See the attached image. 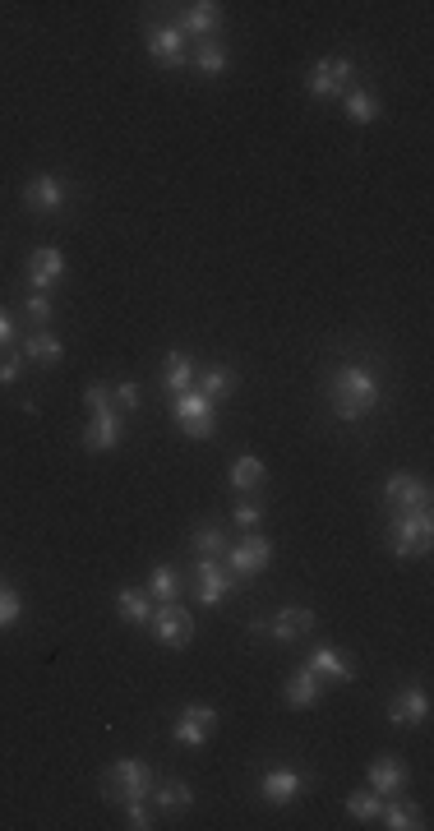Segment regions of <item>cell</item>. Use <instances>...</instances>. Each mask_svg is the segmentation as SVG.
<instances>
[{
  "label": "cell",
  "instance_id": "f1b7e54d",
  "mask_svg": "<svg viewBox=\"0 0 434 831\" xmlns=\"http://www.w3.org/2000/svg\"><path fill=\"white\" fill-rule=\"evenodd\" d=\"M153 799H157V808L176 813V808H190L194 804V790L185 781H176V776H167V781H153Z\"/></svg>",
  "mask_w": 434,
  "mask_h": 831
},
{
  "label": "cell",
  "instance_id": "7402d4cb",
  "mask_svg": "<svg viewBox=\"0 0 434 831\" xmlns=\"http://www.w3.org/2000/svg\"><path fill=\"white\" fill-rule=\"evenodd\" d=\"M194 379H199V370H194V361L185 356V351H171L167 365H162V388H167L171 398H181V393H190Z\"/></svg>",
  "mask_w": 434,
  "mask_h": 831
},
{
  "label": "cell",
  "instance_id": "f546056e",
  "mask_svg": "<svg viewBox=\"0 0 434 831\" xmlns=\"http://www.w3.org/2000/svg\"><path fill=\"white\" fill-rule=\"evenodd\" d=\"M379 822L393 831H421V808L416 804H402V799H393V804H384V813H379Z\"/></svg>",
  "mask_w": 434,
  "mask_h": 831
},
{
  "label": "cell",
  "instance_id": "6da1fadb",
  "mask_svg": "<svg viewBox=\"0 0 434 831\" xmlns=\"http://www.w3.org/2000/svg\"><path fill=\"white\" fill-rule=\"evenodd\" d=\"M379 374L370 365H338L328 374V402L338 411V421H361L379 407Z\"/></svg>",
  "mask_w": 434,
  "mask_h": 831
},
{
  "label": "cell",
  "instance_id": "e0dca14e",
  "mask_svg": "<svg viewBox=\"0 0 434 831\" xmlns=\"http://www.w3.org/2000/svg\"><path fill=\"white\" fill-rule=\"evenodd\" d=\"M61 277H65V254L56 250V245H42V250L28 254V287L33 291L56 287Z\"/></svg>",
  "mask_w": 434,
  "mask_h": 831
},
{
  "label": "cell",
  "instance_id": "7c38bea8",
  "mask_svg": "<svg viewBox=\"0 0 434 831\" xmlns=\"http://www.w3.org/2000/svg\"><path fill=\"white\" fill-rule=\"evenodd\" d=\"M144 47H148V56H153L162 70H176V65H185V33L176 24H153L144 33Z\"/></svg>",
  "mask_w": 434,
  "mask_h": 831
},
{
  "label": "cell",
  "instance_id": "4316f807",
  "mask_svg": "<svg viewBox=\"0 0 434 831\" xmlns=\"http://www.w3.org/2000/svg\"><path fill=\"white\" fill-rule=\"evenodd\" d=\"M194 388H199L208 402L231 398V393H236V370H231V365H213V370H204L194 379Z\"/></svg>",
  "mask_w": 434,
  "mask_h": 831
},
{
  "label": "cell",
  "instance_id": "ffe728a7",
  "mask_svg": "<svg viewBox=\"0 0 434 831\" xmlns=\"http://www.w3.org/2000/svg\"><path fill=\"white\" fill-rule=\"evenodd\" d=\"M365 781H370L374 795H398L402 785H407V767L398 758H374L370 771H365Z\"/></svg>",
  "mask_w": 434,
  "mask_h": 831
},
{
  "label": "cell",
  "instance_id": "277c9868",
  "mask_svg": "<svg viewBox=\"0 0 434 831\" xmlns=\"http://www.w3.org/2000/svg\"><path fill=\"white\" fill-rule=\"evenodd\" d=\"M153 638L171 651H185L194 642V615L176 601H157L153 605Z\"/></svg>",
  "mask_w": 434,
  "mask_h": 831
},
{
  "label": "cell",
  "instance_id": "ac0fdd59",
  "mask_svg": "<svg viewBox=\"0 0 434 831\" xmlns=\"http://www.w3.org/2000/svg\"><path fill=\"white\" fill-rule=\"evenodd\" d=\"M310 670L319 679H328V684H351V679H356L351 656H347V651H338V647H314L310 651Z\"/></svg>",
  "mask_w": 434,
  "mask_h": 831
},
{
  "label": "cell",
  "instance_id": "d6a6232c",
  "mask_svg": "<svg viewBox=\"0 0 434 831\" xmlns=\"http://www.w3.org/2000/svg\"><path fill=\"white\" fill-rule=\"evenodd\" d=\"M347 813L356 822H379V813H384V799L374 795L370 785H365V790H351V795H347Z\"/></svg>",
  "mask_w": 434,
  "mask_h": 831
},
{
  "label": "cell",
  "instance_id": "8992f818",
  "mask_svg": "<svg viewBox=\"0 0 434 831\" xmlns=\"http://www.w3.org/2000/svg\"><path fill=\"white\" fill-rule=\"evenodd\" d=\"M351 79H356V65H351L347 56H324V61H319V65L310 70L305 88H310V97L328 102V97H342V93H347Z\"/></svg>",
  "mask_w": 434,
  "mask_h": 831
},
{
  "label": "cell",
  "instance_id": "5b68a950",
  "mask_svg": "<svg viewBox=\"0 0 434 831\" xmlns=\"http://www.w3.org/2000/svg\"><path fill=\"white\" fill-rule=\"evenodd\" d=\"M171 416H176V430L190 434V439H213V402L199 393V388H190V393H181V398H171Z\"/></svg>",
  "mask_w": 434,
  "mask_h": 831
},
{
  "label": "cell",
  "instance_id": "603a6c76",
  "mask_svg": "<svg viewBox=\"0 0 434 831\" xmlns=\"http://www.w3.org/2000/svg\"><path fill=\"white\" fill-rule=\"evenodd\" d=\"M319 693H324V679L314 675L310 665H301V670H296V675L287 679V702H291L296 711L314 707V702H319Z\"/></svg>",
  "mask_w": 434,
  "mask_h": 831
},
{
  "label": "cell",
  "instance_id": "e575fe53",
  "mask_svg": "<svg viewBox=\"0 0 434 831\" xmlns=\"http://www.w3.org/2000/svg\"><path fill=\"white\" fill-rule=\"evenodd\" d=\"M125 818H130L134 831H153L157 827L153 813H148V799H130V804H125Z\"/></svg>",
  "mask_w": 434,
  "mask_h": 831
},
{
  "label": "cell",
  "instance_id": "60d3db41",
  "mask_svg": "<svg viewBox=\"0 0 434 831\" xmlns=\"http://www.w3.org/2000/svg\"><path fill=\"white\" fill-rule=\"evenodd\" d=\"M5 347H14V319L0 310V351H5Z\"/></svg>",
  "mask_w": 434,
  "mask_h": 831
},
{
  "label": "cell",
  "instance_id": "52a82bcc",
  "mask_svg": "<svg viewBox=\"0 0 434 831\" xmlns=\"http://www.w3.org/2000/svg\"><path fill=\"white\" fill-rule=\"evenodd\" d=\"M268 564H273V541H268V536H245L241 545H227V573L236 582L264 573Z\"/></svg>",
  "mask_w": 434,
  "mask_h": 831
},
{
  "label": "cell",
  "instance_id": "8d00e7d4",
  "mask_svg": "<svg viewBox=\"0 0 434 831\" xmlns=\"http://www.w3.org/2000/svg\"><path fill=\"white\" fill-rule=\"evenodd\" d=\"M84 407L93 411V416L97 411H111V388L107 384H88L84 388Z\"/></svg>",
  "mask_w": 434,
  "mask_h": 831
},
{
  "label": "cell",
  "instance_id": "d590c367",
  "mask_svg": "<svg viewBox=\"0 0 434 831\" xmlns=\"http://www.w3.org/2000/svg\"><path fill=\"white\" fill-rule=\"evenodd\" d=\"M139 402H144V388L134 384V379L116 384V407H121V411H139Z\"/></svg>",
  "mask_w": 434,
  "mask_h": 831
},
{
  "label": "cell",
  "instance_id": "484cf974",
  "mask_svg": "<svg viewBox=\"0 0 434 831\" xmlns=\"http://www.w3.org/2000/svg\"><path fill=\"white\" fill-rule=\"evenodd\" d=\"M24 356L33 365H56L65 356V342L51 333V328H33V338L24 342Z\"/></svg>",
  "mask_w": 434,
  "mask_h": 831
},
{
  "label": "cell",
  "instance_id": "4fadbf2b",
  "mask_svg": "<svg viewBox=\"0 0 434 831\" xmlns=\"http://www.w3.org/2000/svg\"><path fill=\"white\" fill-rule=\"evenodd\" d=\"M425 721H430V693H425L421 684L398 688L393 702H388V725L407 730V725H425Z\"/></svg>",
  "mask_w": 434,
  "mask_h": 831
},
{
  "label": "cell",
  "instance_id": "30bf717a",
  "mask_svg": "<svg viewBox=\"0 0 434 831\" xmlns=\"http://www.w3.org/2000/svg\"><path fill=\"white\" fill-rule=\"evenodd\" d=\"M213 730H217V711L208 707V702H190V707L176 716V725H171V739L185 748H204Z\"/></svg>",
  "mask_w": 434,
  "mask_h": 831
},
{
  "label": "cell",
  "instance_id": "9c48e42d",
  "mask_svg": "<svg viewBox=\"0 0 434 831\" xmlns=\"http://www.w3.org/2000/svg\"><path fill=\"white\" fill-rule=\"evenodd\" d=\"M384 504L393 513H416V508H430V485L411 471H393L384 481Z\"/></svg>",
  "mask_w": 434,
  "mask_h": 831
},
{
  "label": "cell",
  "instance_id": "ba28073f",
  "mask_svg": "<svg viewBox=\"0 0 434 831\" xmlns=\"http://www.w3.org/2000/svg\"><path fill=\"white\" fill-rule=\"evenodd\" d=\"M310 628H314V610L287 605V610H278L268 624H254V638H273V642H282V647H291V642H301Z\"/></svg>",
  "mask_w": 434,
  "mask_h": 831
},
{
  "label": "cell",
  "instance_id": "4dcf8cb0",
  "mask_svg": "<svg viewBox=\"0 0 434 831\" xmlns=\"http://www.w3.org/2000/svg\"><path fill=\"white\" fill-rule=\"evenodd\" d=\"M194 554L199 559H222L227 554V531L204 522V527H194Z\"/></svg>",
  "mask_w": 434,
  "mask_h": 831
},
{
  "label": "cell",
  "instance_id": "8fae6325",
  "mask_svg": "<svg viewBox=\"0 0 434 831\" xmlns=\"http://www.w3.org/2000/svg\"><path fill=\"white\" fill-rule=\"evenodd\" d=\"M65 204H70V185H65L61 176H51V171H42V176H33V181L24 185L28 213H61Z\"/></svg>",
  "mask_w": 434,
  "mask_h": 831
},
{
  "label": "cell",
  "instance_id": "836d02e7",
  "mask_svg": "<svg viewBox=\"0 0 434 831\" xmlns=\"http://www.w3.org/2000/svg\"><path fill=\"white\" fill-rule=\"evenodd\" d=\"M19 610H24V601H19V591H14L10 582H0V628H10L14 619H19Z\"/></svg>",
  "mask_w": 434,
  "mask_h": 831
},
{
  "label": "cell",
  "instance_id": "83f0119b",
  "mask_svg": "<svg viewBox=\"0 0 434 831\" xmlns=\"http://www.w3.org/2000/svg\"><path fill=\"white\" fill-rule=\"evenodd\" d=\"M342 102H347V121L351 125H374L379 121V97H374L370 88H347Z\"/></svg>",
  "mask_w": 434,
  "mask_h": 831
},
{
  "label": "cell",
  "instance_id": "44dd1931",
  "mask_svg": "<svg viewBox=\"0 0 434 831\" xmlns=\"http://www.w3.org/2000/svg\"><path fill=\"white\" fill-rule=\"evenodd\" d=\"M264 476H268L264 458H259V453H241V458L231 462V471H227V490H236V494L259 490V485H264Z\"/></svg>",
  "mask_w": 434,
  "mask_h": 831
},
{
  "label": "cell",
  "instance_id": "d4e9b609",
  "mask_svg": "<svg viewBox=\"0 0 434 831\" xmlns=\"http://www.w3.org/2000/svg\"><path fill=\"white\" fill-rule=\"evenodd\" d=\"M153 596H148L144 587H121L116 591V610H121L125 624H148L153 619Z\"/></svg>",
  "mask_w": 434,
  "mask_h": 831
},
{
  "label": "cell",
  "instance_id": "7a4b0ae2",
  "mask_svg": "<svg viewBox=\"0 0 434 831\" xmlns=\"http://www.w3.org/2000/svg\"><path fill=\"white\" fill-rule=\"evenodd\" d=\"M153 767L139 758H121L111 762L107 771H102V799L107 804H130V799H148L153 795Z\"/></svg>",
  "mask_w": 434,
  "mask_h": 831
},
{
  "label": "cell",
  "instance_id": "1f68e13d",
  "mask_svg": "<svg viewBox=\"0 0 434 831\" xmlns=\"http://www.w3.org/2000/svg\"><path fill=\"white\" fill-rule=\"evenodd\" d=\"M148 596L153 601H176L181 596V578H176V568H167V564H157L153 573H148Z\"/></svg>",
  "mask_w": 434,
  "mask_h": 831
},
{
  "label": "cell",
  "instance_id": "cb8c5ba5",
  "mask_svg": "<svg viewBox=\"0 0 434 831\" xmlns=\"http://www.w3.org/2000/svg\"><path fill=\"white\" fill-rule=\"evenodd\" d=\"M190 61H194V70H199V74L217 79V74H227V70H231V51L222 47L217 37H208V42H199V47L190 51Z\"/></svg>",
  "mask_w": 434,
  "mask_h": 831
},
{
  "label": "cell",
  "instance_id": "74e56055",
  "mask_svg": "<svg viewBox=\"0 0 434 831\" xmlns=\"http://www.w3.org/2000/svg\"><path fill=\"white\" fill-rule=\"evenodd\" d=\"M28 319H33L37 328H47V319H51V301H47V291H33V296H28Z\"/></svg>",
  "mask_w": 434,
  "mask_h": 831
},
{
  "label": "cell",
  "instance_id": "d6986e66",
  "mask_svg": "<svg viewBox=\"0 0 434 831\" xmlns=\"http://www.w3.org/2000/svg\"><path fill=\"white\" fill-rule=\"evenodd\" d=\"M181 28L185 37H199V42H208V37L222 28V5H213V0H199V5H185L181 14Z\"/></svg>",
  "mask_w": 434,
  "mask_h": 831
},
{
  "label": "cell",
  "instance_id": "2e32d148",
  "mask_svg": "<svg viewBox=\"0 0 434 831\" xmlns=\"http://www.w3.org/2000/svg\"><path fill=\"white\" fill-rule=\"evenodd\" d=\"M194 582H199V605H222L236 591V578L227 568H217V559H199L194 564Z\"/></svg>",
  "mask_w": 434,
  "mask_h": 831
},
{
  "label": "cell",
  "instance_id": "5bb4252c",
  "mask_svg": "<svg viewBox=\"0 0 434 831\" xmlns=\"http://www.w3.org/2000/svg\"><path fill=\"white\" fill-rule=\"evenodd\" d=\"M305 795V776L296 767H268L264 776H259V799L264 804H296V799Z\"/></svg>",
  "mask_w": 434,
  "mask_h": 831
},
{
  "label": "cell",
  "instance_id": "ab89813d",
  "mask_svg": "<svg viewBox=\"0 0 434 831\" xmlns=\"http://www.w3.org/2000/svg\"><path fill=\"white\" fill-rule=\"evenodd\" d=\"M231 522H236V527H259V522H264V504H241L231 513Z\"/></svg>",
  "mask_w": 434,
  "mask_h": 831
},
{
  "label": "cell",
  "instance_id": "f35d334b",
  "mask_svg": "<svg viewBox=\"0 0 434 831\" xmlns=\"http://www.w3.org/2000/svg\"><path fill=\"white\" fill-rule=\"evenodd\" d=\"M19 370H24V361H19V351L5 347L0 351V384H14L19 379Z\"/></svg>",
  "mask_w": 434,
  "mask_h": 831
},
{
  "label": "cell",
  "instance_id": "9a60e30c",
  "mask_svg": "<svg viewBox=\"0 0 434 831\" xmlns=\"http://www.w3.org/2000/svg\"><path fill=\"white\" fill-rule=\"evenodd\" d=\"M121 439H125V416L116 407L97 411L93 421H88V430L79 434V444H84L88 453H111V448H121Z\"/></svg>",
  "mask_w": 434,
  "mask_h": 831
},
{
  "label": "cell",
  "instance_id": "3957f363",
  "mask_svg": "<svg viewBox=\"0 0 434 831\" xmlns=\"http://www.w3.org/2000/svg\"><path fill=\"white\" fill-rule=\"evenodd\" d=\"M434 541V522H430V508H416V513H398L393 527H388V545L398 559H421L430 554Z\"/></svg>",
  "mask_w": 434,
  "mask_h": 831
}]
</instances>
